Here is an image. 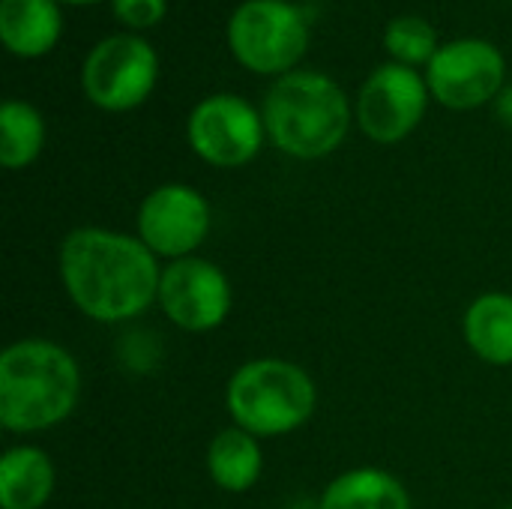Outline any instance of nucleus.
Returning a JSON list of instances; mask_svg holds the SVG:
<instances>
[{"instance_id": "1", "label": "nucleus", "mask_w": 512, "mask_h": 509, "mask_svg": "<svg viewBox=\"0 0 512 509\" xmlns=\"http://www.w3.org/2000/svg\"><path fill=\"white\" fill-rule=\"evenodd\" d=\"M60 282L81 315L99 324H123L159 297V258L132 234L75 228L60 243Z\"/></svg>"}, {"instance_id": "2", "label": "nucleus", "mask_w": 512, "mask_h": 509, "mask_svg": "<svg viewBox=\"0 0 512 509\" xmlns=\"http://www.w3.org/2000/svg\"><path fill=\"white\" fill-rule=\"evenodd\" d=\"M81 399L75 357L48 339H21L0 354V426L30 435L60 426Z\"/></svg>"}, {"instance_id": "3", "label": "nucleus", "mask_w": 512, "mask_h": 509, "mask_svg": "<svg viewBox=\"0 0 512 509\" xmlns=\"http://www.w3.org/2000/svg\"><path fill=\"white\" fill-rule=\"evenodd\" d=\"M264 126L282 153L321 159L345 141L351 108L333 78L321 72H288L264 99Z\"/></svg>"}, {"instance_id": "4", "label": "nucleus", "mask_w": 512, "mask_h": 509, "mask_svg": "<svg viewBox=\"0 0 512 509\" xmlns=\"http://www.w3.org/2000/svg\"><path fill=\"white\" fill-rule=\"evenodd\" d=\"M225 408L234 426L255 438H279L303 429L318 408V387L312 375L279 357L243 363L228 387Z\"/></svg>"}, {"instance_id": "5", "label": "nucleus", "mask_w": 512, "mask_h": 509, "mask_svg": "<svg viewBox=\"0 0 512 509\" xmlns=\"http://www.w3.org/2000/svg\"><path fill=\"white\" fill-rule=\"evenodd\" d=\"M234 57L261 75H279L306 54L309 24L303 9L288 0H246L228 24Z\"/></svg>"}, {"instance_id": "6", "label": "nucleus", "mask_w": 512, "mask_h": 509, "mask_svg": "<svg viewBox=\"0 0 512 509\" xmlns=\"http://www.w3.org/2000/svg\"><path fill=\"white\" fill-rule=\"evenodd\" d=\"M156 51L129 33L102 39L84 60V93L105 111H129L141 105L156 84Z\"/></svg>"}, {"instance_id": "7", "label": "nucleus", "mask_w": 512, "mask_h": 509, "mask_svg": "<svg viewBox=\"0 0 512 509\" xmlns=\"http://www.w3.org/2000/svg\"><path fill=\"white\" fill-rule=\"evenodd\" d=\"M210 225L213 213L198 189L183 183H165L141 201L135 216V237L156 258L180 261L198 252V246L210 234Z\"/></svg>"}, {"instance_id": "8", "label": "nucleus", "mask_w": 512, "mask_h": 509, "mask_svg": "<svg viewBox=\"0 0 512 509\" xmlns=\"http://www.w3.org/2000/svg\"><path fill=\"white\" fill-rule=\"evenodd\" d=\"M156 303L174 327L186 333H210L225 324L234 294L222 267L192 255L162 267Z\"/></svg>"}, {"instance_id": "9", "label": "nucleus", "mask_w": 512, "mask_h": 509, "mask_svg": "<svg viewBox=\"0 0 512 509\" xmlns=\"http://www.w3.org/2000/svg\"><path fill=\"white\" fill-rule=\"evenodd\" d=\"M264 117L240 96L216 93L195 105L189 114L192 150L216 168H240L252 162L264 144Z\"/></svg>"}, {"instance_id": "10", "label": "nucleus", "mask_w": 512, "mask_h": 509, "mask_svg": "<svg viewBox=\"0 0 512 509\" xmlns=\"http://www.w3.org/2000/svg\"><path fill=\"white\" fill-rule=\"evenodd\" d=\"M429 84L402 63L378 66L357 96L360 129L378 144L408 138L426 114Z\"/></svg>"}, {"instance_id": "11", "label": "nucleus", "mask_w": 512, "mask_h": 509, "mask_svg": "<svg viewBox=\"0 0 512 509\" xmlns=\"http://www.w3.org/2000/svg\"><path fill=\"white\" fill-rule=\"evenodd\" d=\"M426 84L432 96L456 111L477 108L495 99L504 87V57L492 42L483 39H456L429 63Z\"/></svg>"}, {"instance_id": "12", "label": "nucleus", "mask_w": 512, "mask_h": 509, "mask_svg": "<svg viewBox=\"0 0 512 509\" xmlns=\"http://www.w3.org/2000/svg\"><path fill=\"white\" fill-rule=\"evenodd\" d=\"M54 465L45 450L21 444L0 459V507L42 509L54 492Z\"/></svg>"}, {"instance_id": "13", "label": "nucleus", "mask_w": 512, "mask_h": 509, "mask_svg": "<svg viewBox=\"0 0 512 509\" xmlns=\"http://www.w3.org/2000/svg\"><path fill=\"white\" fill-rule=\"evenodd\" d=\"M258 441L261 438L249 435L246 429L228 426L207 444V474L222 492L243 495L261 480L264 453Z\"/></svg>"}, {"instance_id": "14", "label": "nucleus", "mask_w": 512, "mask_h": 509, "mask_svg": "<svg viewBox=\"0 0 512 509\" xmlns=\"http://www.w3.org/2000/svg\"><path fill=\"white\" fill-rule=\"evenodd\" d=\"M60 36V9L54 0H0V39L12 54L39 57Z\"/></svg>"}, {"instance_id": "15", "label": "nucleus", "mask_w": 512, "mask_h": 509, "mask_svg": "<svg viewBox=\"0 0 512 509\" xmlns=\"http://www.w3.org/2000/svg\"><path fill=\"white\" fill-rule=\"evenodd\" d=\"M318 509H411V495L390 471L354 468L324 489Z\"/></svg>"}, {"instance_id": "16", "label": "nucleus", "mask_w": 512, "mask_h": 509, "mask_svg": "<svg viewBox=\"0 0 512 509\" xmlns=\"http://www.w3.org/2000/svg\"><path fill=\"white\" fill-rule=\"evenodd\" d=\"M465 342L489 366H512V294L492 291L465 312Z\"/></svg>"}, {"instance_id": "17", "label": "nucleus", "mask_w": 512, "mask_h": 509, "mask_svg": "<svg viewBox=\"0 0 512 509\" xmlns=\"http://www.w3.org/2000/svg\"><path fill=\"white\" fill-rule=\"evenodd\" d=\"M45 144V123L42 114L18 99L3 102L0 108V165L15 171L27 168Z\"/></svg>"}, {"instance_id": "18", "label": "nucleus", "mask_w": 512, "mask_h": 509, "mask_svg": "<svg viewBox=\"0 0 512 509\" xmlns=\"http://www.w3.org/2000/svg\"><path fill=\"white\" fill-rule=\"evenodd\" d=\"M384 45L387 51L402 63V66H417V63H432L438 54V36L435 27L420 18V15H399L387 24L384 30Z\"/></svg>"}, {"instance_id": "19", "label": "nucleus", "mask_w": 512, "mask_h": 509, "mask_svg": "<svg viewBox=\"0 0 512 509\" xmlns=\"http://www.w3.org/2000/svg\"><path fill=\"white\" fill-rule=\"evenodd\" d=\"M165 0H114V15L129 27H153L165 15Z\"/></svg>"}, {"instance_id": "20", "label": "nucleus", "mask_w": 512, "mask_h": 509, "mask_svg": "<svg viewBox=\"0 0 512 509\" xmlns=\"http://www.w3.org/2000/svg\"><path fill=\"white\" fill-rule=\"evenodd\" d=\"M498 117H501L507 126H512V87L498 93Z\"/></svg>"}, {"instance_id": "21", "label": "nucleus", "mask_w": 512, "mask_h": 509, "mask_svg": "<svg viewBox=\"0 0 512 509\" xmlns=\"http://www.w3.org/2000/svg\"><path fill=\"white\" fill-rule=\"evenodd\" d=\"M66 3H96V0H66Z\"/></svg>"}, {"instance_id": "22", "label": "nucleus", "mask_w": 512, "mask_h": 509, "mask_svg": "<svg viewBox=\"0 0 512 509\" xmlns=\"http://www.w3.org/2000/svg\"><path fill=\"white\" fill-rule=\"evenodd\" d=\"M504 509H512V507H504Z\"/></svg>"}]
</instances>
